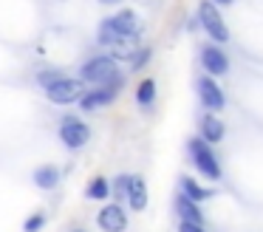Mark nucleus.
<instances>
[{"label":"nucleus","instance_id":"nucleus-21","mask_svg":"<svg viewBox=\"0 0 263 232\" xmlns=\"http://www.w3.org/2000/svg\"><path fill=\"white\" fill-rule=\"evenodd\" d=\"M127 187H130V175H119V179H116V187H114L119 201H122V195H127Z\"/></svg>","mask_w":263,"mask_h":232},{"label":"nucleus","instance_id":"nucleus-15","mask_svg":"<svg viewBox=\"0 0 263 232\" xmlns=\"http://www.w3.org/2000/svg\"><path fill=\"white\" fill-rule=\"evenodd\" d=\"M85 195L91 198V201H105V198L110 195V184H108V179H102V175L91 179V181H88V187H85Z\"/></svg>","mask_w":263,"mask_h":232},{"label":"nucleus","instance_id":"nucleus-24","mask_svg":"<svg viewBox=\"0 0 263 232\" xmlns=\"http://www.w3.org/2000/svg\"><path fill=\"white\" fill-rule=\"evenodd\" d=\"M212 3H218V6H229L232 0H212Z\"/></svg>","mask_w":263,"mask_h":232},{"label":"nucleus","instance_id":"nucleus-7","mask_svg":"<svg viewBox=\"0 0 263 232\" xmlns=\"http://www.w3.org/2000/svg\"><path fill=\"white\" fill-rule=\"evenodd\" d=\"M119 88H122V77H116L108 85H97L93 91H85V96L80 99V108L82 111H97V108L110 105L116 99V94H119Z\"/></svg>","mask_w":263,"mask_h":232},{"label":"nucleus","instance_id":"nucleus-18","mask_svg":"<svg viewBox=\"0 0 263 232\" xmlns=\"http://www.w3.org/2000/svg\"><path fill=\"white\" fill-rule=\"evenodd\" d=\"M181 190L187 192L193 201H206V198H212V190H204V187L195 184L193 179H181Z\"/></svg>","mask_w":263,"mask_h":232},{"label":"nucleus","instance_id":"nucleus-5","mask_svg":"<svg viewBox=\"0 0 263 232\" xmlns=\"http://www.w3.org/2000/svg\"><path fill=\"white\" fill-rule=\"evenodd\" d=\"M85 79H71V77H63L57 79L54 85H48L46 88V96L54 102V105H71V102L82 99L85 96Z\"/></svg>","mask_w":263,"mask_h":232},{"label":"nucleus","instance_id":"nucleus-1","mask_svg":"<svg viewBox=\"0 0 263 232\" xmlns=\"http://www.w3.org/2000/svg\"><path fill=\"white\" fill-rule=\"evenodd\" d=\"M136 28H139L136 11H133V9H122L119 14L105 17V20L99 23L97 40H99V45H114V43H119L122 37H136Z\"/></svg>","mask_w":263,"mask_h":232},{"label":"nucleus","instance_id":"nucleus-11","mask_svg":"<svg viewBox=\"0 0 263 232\" xmlns=\"http://www.w3.org/2000/svg\"><path fill=\"white\" fill-rule=\"evenodd\" d=\"M176 212L181 215V221H190V224L204 226V215H201V209H198V201H193L187 192L176 195Z\"/></svg>","mask_w":263,"mask_h":232},{"label":"nucleus","instance_id":"nucleus-13","mask_svg":"<svg viewBox=\"0 0 263 232\" xmlns=\"http://www.w3.org/2000/svg\"><path fill=\"white\" fill-rule=\"evenodd\" d=\"M127 201L133 209H144L147 207V184L142 175H130V187H127Z\"/></svg>","mask_w":263,"mask_h":232},{"label":"nucleus","instance_id":"nucleus-12","mask_svg":"<svg viewBox=\"0 0 263 232\" xmlns=\"http://www.w3.org/2000/svg\"><path fill=\"white\" fill-rule=\"evenodd\" d=\"M198 130H201V136H204L210 145H215V141H221L223 139V133H227V128H223V122L215 116V113H206L204 119H201V124H198Z\"/></svg>","mask_w":263,"mask_h":232},{"label":"nucleus","instance_id":"nucleus-25","mask_svg":"<svg viewBox=\"0 0 263 232\" xmlns=\"http://www.w3.org/2000/svg\"><path fill=\"white\" fill-rule=\"evenodd\" d=\"M99 3H105V6H110V3H119V0H99Z\"/></svg>","mask_w":263,"mask_h":232},{"label":"nucleus","instance_id":"nucleus-10","mask_svg":"<svg viewBox=\"0 0 263 232\" xmlns=\"http://www.w3.org/2000/svg\"><path fill=\"white\" fill-rule=\"evenodd\" d=\"M99 229L102 232H125L127 229V215L119 204H108V207L99 209V218H97Z\"/></svg>","mask_w":263,"mask_h":232},{"label":"nucleus","instance_id":"nucleus-6","mask_svg":"<svg viewBox=\"0 0 263 232\" xmlns=\"http://www.w3.org/2000/svg\"><path fill=\"white\" fill-rule=\"evenodd\" d=\"M88 139H91V128H88L82 119H77V116H65L63 119V124H60V141H63L68 150L85 147Z\"/></svg>","mask_w":263,"mask_h":232},{"label":"nucleus","instance_id":"nucleus-19","mask_svg":"<svg viewBox=\"0 0 263 232\" xmlns=\"http://www.w3.org/2000/svg\"><path fill=\"white\" fill-rule=\"evenodd\" d=\"M43 224H46V215H43V212L29 215V218H26V224H23V232H40Z\"/></svg>","mask_w":263,"mask_h":232},{"label":"nucleus","instance_id":"nucleus-8","mask_svg":"<svg viewBox=\"0 0 263 232\" xmlns=\"http://www.w3.org/2000/svg\"><path fill=\"white\" fill-rule=\"evenodd\" d=\"M198 99H201V105H204L206 111H221V108L227 105L221 85H218L215 77H210V74L198 79Z\"/></svg>","mask_w":263,"mask_h":232},{"label":"nucleus","instance_id":"nucleus-2","mask_svg":"<svg viewBox=\"0 0 263 232\" xmlns=\"http://www.w3.org/2000/svg\"><path fill=\"white\" fill-rule=\"evenodd\" d=\"M190 156H193V164L204 179L210 181H221V164H218V156L212 153V145L204 139V136H195L190 139Z\"/></svg>","mask_w":263,"mask_h":232},{"label":"nucleus","instance_id":"nucleus-9","mask_svg":"<svg viewBox=\"0 0 263 232\" xmlns=\"http://www.w3.org/2000/svg\"><path fill=\"white\" fill-rule=\"evenodd\" d=\"M201 65H204V71L210 77H223L229 71V57L218 45H204L201 48Z\"/></svg>","mask_w":263,"mask_h":232},{"label":"nucleus","instance_id":"nucleus-17","mask_svg":"<svg viewBox=\"0 0 263 232\" xmlns=\"http://www.w3.org/2000/svg\"><path fill=\"white\" fill-rule=\"evenodd\" d=\"M153 99H156V82H153V79L139 82V88H136V102H139V105L147 108V105H153Z\"/></svg>","mask_w":263,"mask_h":232},{"label":"nucleus","instance_id":"nucleus-3","mask_svg":"<svg viewBox=\"0 0 263 232\" xmlns=\"http://www.w3.org/2000/svg\"><path fill=\"white\" fill-rule=\"evenodd\" d=\"M80 74H82V79L91 82V85H108V82H114L116 77H122L119 68H116V60L114 57H105V54L91 57V60L82 65Z\"/></svg>","mask_w":263,"mask_h":232},{"label":"nucleus","instance_id":"nucleus-14","mask_svg":"<svg viewBox=\"0 0 263 232\" xmlns=\"http://www.w3.org/2000/svg\"><path fill=\"white\" fill-rule=\"evenodd\" d=\"M60 181V170L54 167V164H43V167L34 170V184L40 187V190H54Z\"/></svg>","mask_w":263,"mask_h":232},{"label":"nucleus","instance_id":"nucleus-23","mask_svg":"<svg viewBox=\"0 0 263 232\" xmlns=\"http://www.w3.org/2000/svg\"><path fill=\"white\" fill-rule=\"evenodd\" d=\"M178 232H206V229L198 224H190V221H181V224H178Z\"/></svg>","mask_w":263,"mask_h":232},{"label":"nucleus","instance_id":"nucleus-20","mask_svg":"<svg viewBox=\"0 0 263 232\" xmlns=\"http://www.w3.org/2000/svg\"><path fill=\"white\" fill-rule=\"evenodd\" d=\"M57 79H63V74H60V71H40V74H37V82H40L43 88H48V85H54Z\"/></svg>","mask_w":263,"mask_h":232},{"label":"nucleus","instance_id":"nucleus-22","mask_svg":"<svg viewBox=\"0 0 263 232\" xmlns=\"http://www.w3.org/2000/svg\"><path fill=\"white\" fill-rule=\"evenodd\" d=\"M150 60V48H144V51H139L136 57H133V68H144V62Z\"/></svg>","mask_w":263,"mask_h":232},{"label":"nucleus","instance_id":"nucleus-4","mask_svg":"<svg viewBox=\"0 0 263 232\" xmlns=\"http://www.w3.org/2000/svg\"><path fill=\"white\" fill-rule=\"evenodd\" d=\"M198 20H201V28L212 37V43H227L229 40V28H227V23H223L221 11H218V3L204 0V3L198 6Z\"/></svg>","mask_w":263,"mask_h":232},{"label":"nucleus","instance_id":"nucleus-16","mask_svg":"<svg viewBox=\"0 0 263 232\" xmlns=\"http://www.w3.org/2000/svg\"><path fill=\"white\" fill-rule=\"evenodd\" d=\"M110 48H114V54H110L114 60H133V57H136L139 51H142L136 43H133V37H122L119 43H114Z\"/></svg>","mask_w":263,"mask_h":232},{"label":"nucleus","instance_id":"nucleus-26","mask_svg":"<svg viewBox=\"0 0 263 232\" xmlns=\"http://www.w3.org/2000/svg\"><path fill=\"white\" fill-rule=\"evenodd\" d=\"M71 232H85V229H71Z\"/></svg>","mask_w":263,"mask_h":232}]
</instances>
